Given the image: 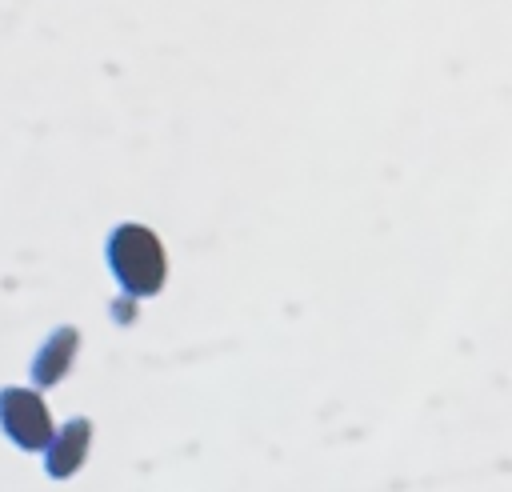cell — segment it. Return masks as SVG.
<instances>
[{
	"label": "cell",
	"mask_w": 512,
	"mask_h": 492,
	"mask_svg": "<svg viewBox=\"0 0 512 492\" xmlns=\"http://www.w3.org/2000/svg\"><path fill=\"white\" fill-rule=\"evenodd\" d=\"M108 260L120 276V284L136 296H152L164 284V248L160 240L140 224H120L108 240Z\"/></svg>",
	"instance_id": "6da1fadb"
},
{
	"label": "cell",
	"mask_w": 512,
	"mask_h": 492,
	"mask_svg": "<svg viewBox=\"0 0 512 492\" xmlns=\"http://www.w3.org/2000/svg\"><path fill=\"white\" fill-rule=\"evenodd\" d=\"M0 428L24 452H44L52 432H56L52 416H48V404L32 388H4L0 392Z\"/></svg>",
	"instance_id": "7a4b0ae2"
},
{
	"label": "cell",
	"mask_w": 512,
	"mask_h": 492,
	"mask_svg": "<svg viewBox=\"0 0 512 492\" xmlns=\"http://www.w3.org/2000/svg\"><path fill=\"white\" fill-rule=\"evenodd\" d=\"M88 444H92V424L88 420H68L60 432H52V440L44 448V472L52 480L76 476L84 456H88Z\"/></svg>",
	"instance_id": "3957f363"
},
{
	"label": "cell",
	"mask_w": 512,
	"mask_h": 492,
	"mask_svg": "<svg viewBox=\"0 0 512 492\" xmlns=\"http://www.w3.org/2000/svg\"><path fill=\"white\" fill-rule=\"evenodd\" d=\"M76 344H80L76 328H56V332L44 340V348L36 352V364H32L36 384H56V380L68 372V364H72V356H76Z\"/></svg>",
	"instance_id": "277c9868"
}]
</instances>
